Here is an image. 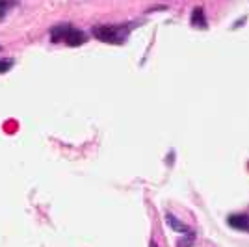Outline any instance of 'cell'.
<instances>
[{
    "mask_svg": "<svg viewBox=\"0 0 249 247\" xmlns=\"http://www.w3.org/2000/svg\"><path fill=\"white\" fill-rule=\"evenodd\" d=\"M134 28L132 22L126 24H99L93 28V35L103 43L108 45H123L126 37L130 35V32Z\"/></svg>",
    "mask_w": 249,
    "mask_h": 247,
    "instance_id": "obj_1",
    "label": "cell"
},
{
    "mask_svg": "<svg viewBox=\"0 0 249 247\" xmlns=\"http://www.w3.org/2000/svg\"><path fill=\"white\" fill-rule=\"evenodd\" d=\"M51 41L52 43H65L69 47H80L88 41V35L82 30L74 28L69 22H60L51 28Z\"/></svg>",
    "mask_w": 249,
    "mask_h": 247,
    "instance_id": "obj_2",
    "label": "cell"
},
{
    "mask_svg": "<svg viewBox=\"0 0 249 247\" xmlns=\"http://www.w3.org/2000/svg\"><path fill=\"white\" fill-rule=\"evenodd\" d=\"M166 221L167 225L171 227L173 230H177V232H180L182 236H184V240L180 242V247H190L194 242H196V230L192 229V227L184 225L182 221H178L173 214H169V212H166Z\"/></svg>",
    "mask_w": 249,
    "mask_h": 247,
    "instance_id": "obj_3",
    "label": "cell"
},
{
    "mask_svg": "<svg viewBox=\"0 0 249 247\" xmlns=\"http://www.w3.org/2000/svg\"><path fill=\"white\" fill-rule=\"evenodd\" d=\"M227 223L236 230L249 232V214H231L227 217Z\"/></svg>",
    "mask_w": 249,
    "mask_h": 247,
    "instance_id": "obj_4",
    "label": "cell"
},
{
    "mask_svg": "<svg viewBox=\"0 0 249 247\" xmlns=\"http://www.w3.org/2000/svg\"><path fill=\"white\" fill-rule=\"evenodd\" d=\"M192 26L194 28H201V30L207 28V17H205V10L203 8H196V10L192 11Z\"/></svg>",
    "mask_w": 249,
    "mask_h": 247,
    "instance_id": "obj_5",
    "label": "cell"
},
{
    "mask_svg": "<svg viewBox=\"0 0 249 247\" xmlns=\"http://www.w3.org/2000/svg\"><path fill=\"white\" fill-rule=\"evenodd\" d=\"M13 67V60H0V74L8 72Z\"/></svg>",
    "mask_w": 249,
    "mask_h": 247,
    "instance_id": "obj_6",
    "label": "cell"
},
{
    "mask_svg": "<svg viewBox=\"0 0 249 247\" xmlns=\"http://www.w3.org/2000/svg\"><path fill=\"white\" fill-rule=\"evenodd\" d=\"M8 4H11V2H8V0H0V8H2V10H6Z\"/></svg>",
    "mask_w": 249,
    "mask_h": 247,
    "instance_id": "obj_7",
    "label": "cell"
},
{
    "mask_svg": "<svg viewBox=\"0 0 249 247\" xmlns=\"http://www.w3.org/2000/svg\"><path fill=\"white\" fill-rule=\"evenodd\" d=\"M4 15H6V10H2V8H0V21L4 19Z\"/></svg>",
    "mask_w": 249,
    "mask_h": 247,
    "instance_id": "obj_8",
    "label": "cell"
},
{
    "mask_svg": "<svg viewBox=\"0 0 249 247\" xmlns=\"http://www.w3.org/2000/svg\"><path fill=\"white\" fill-rule=\"evenodd\" d=\"M149 247H158V246H156V242H151V244H149Z\"/></svg>",
    "mask_w": 249,
    "mask_h": 247,
    "instance_id": "obj_9",
    "label": "cell"
}]
</instances>
